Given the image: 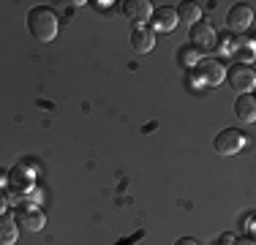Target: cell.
I'll use <instances>...</instances> for the list:
<instances>
[{"label": "cell", "mask_w": 256, "mask_h": 245, "mask_svg": "<svg viewBox=\"0 0 256 245\" xmlns=\"http://www.w3.org/2000/svg\"><path fill=\"white\" fill-rule=\"evenodd\" d=\"M20 237V224L14 216L8 212H0V245H14Z\"/></svg>", "instance_id": "cell-12"}, {"label": "cell", "mask_w": 256, "mask_h": 245, "mask_svg": "<svg viewBox=\"0 0 256 245\" xmlns=\"http://www.w3.org/2000/svg\"><path fill=\"white\" fill-rule=\"evenodd\" d=\"M14 218H16V224H22L28 232H41V229H44V224H46L44 212H41L38 207H20Z\"/></svg>", "instance_id": "cell-8"}, {"label": "cell", "mask_w": 256, "mask_h": 245, "mask_svg": "<svg viewBox=\"0 0 256 245\" xmlns=\"http://www.w3.org/2000/svg\"><path fill=\"white\" fill-rule=\"evenodd\" d=\"M3 204H6V202H3V194H0V212H3Z\"/></svg>", "instance_id": "cell-21"}, {"label": "cell", "mask_w": 256, "mask_h": 245, "mask_svg": "<svg viewBox=\"0 0 256 245\" xmlns=\"http://www.w3.org/2000/svg\"><path fill=\"white\" fill-rule=\"evenodd\" d=\"M229 52H234L237 63H242V66H251V63H254V58H256V52H254V41H251V38H237L234 44H232Z\"/></svg>", "instance_id": "cell-14"}, {"label": "cell", "mask_w": 256, "mask_h": 245, "mask_svg": "<svg viewBox=\"0 0 256 245\" xmlns=\"http://www.w3.org/2000/svg\"><path fill=\"white\" fill-rule=\"evenodd\" d=\"M178 60H180L182 66H188V68H191V66L196 68V63H199V52H196V49H194L191 44H186V46H180Z\"/></svg>", "instance_id": "cell-16"}, {"label": "cell", "mask_w": 256, "mask_h": 245, "mask_svg": "<svg viewBox=\"0 0 256 245\" xmlns=\"http://www.w3.org/2000/svg\"><path fill=\"white\" fill-rule=\"evenodd\" d=\"M234 114H237L242 122H254V118H256V98H254L251 93L237 96V101H234Z\"/></svg>", "instance_id": "cell-13"}, {"label": "cell", "mask_w": 256, "mask_h": 245, "mask_svg": "<svg viewBox=\"0 0 256 245\" xmlns=\"http://www.w3.org/2000/svg\"><path fill=\"white\" fill-rule=\"evenodd\" d=\"M153 24H150V30H158V33H169V30H174V24H178V14H174V8H169V6H161V8H156L153 14Z\"/></svg>", "instance_id": "cell-9"}, {"label": "cell", "mask_w": 256, "mask_h": 245, "mask_svg": "<svg viewBox=\"0 0 256 245\" xmlns=\"http://www.w3.org/2000/svg\"><path fill=\"white\" fill-rule=\"evenodd\" d=\"M232 245H254V240L251 237H234V242Z\"/></svg>", "instance_id": "cell-17"}, {"label": "cell", "mask_w": 256, "mask_h": 245, "mask_svg": "<svg viewBox=\"0 0 256 245\" xmlns=\"http://www.w3.org/2000/svg\"><path fill=\"white\" fill-rule=\"evenodd\" d=\"M246 147V134L237 131V128H224V131H218V136L212 139V150L218 152V156H237V152Z\"/></svg>", "instance_id": "cell-2"}, {"label": "cell", "mask_w": 256, "mask_h": 245, "mask_svg": "<svg viewBox=\"0 0 256 245\" xmlns=\"http://www.w3.org/2000/svg\"><path fill=\"white\" fill-rule=\"evenodd\" d=\"M123 14L128 20L144 24V20H150V14H153V6L148 0H128V3H123Z\"/></svg>", "instance_id": "cell-10"}, {"label": "cell", "mask_w": 256, "mask_h": 245, "mask_svg": "<svg viewBox=\"0 0 256 245\" xmlns=\"http://www.w3.org/2000/svg\"><path fill=\"white\" fill-rule=\"evenodd\" d=\"M174 245H199V242L194 240V237H180V240L174 242Z\"/></svg>", "instance_id": "cell-18"}, {"label": "cell", "mask_w": 256, "mask_h": 245, "mask_svg": "<svg viewBox=\"0 0 256 245\" xmlns=\"http://www.w3.org/2000/svg\"><path fill=\"white\" fill-rule=\"evenodd\" d=\"M221 242H224V245H232V242H234V237H232V234H224Z\"/></svg>", "instance_id": "cell-20"}, {"label": "cell", "mask_w": 256, "mask_h": 245, "mask_svg": "<svg viewBox=\"0 0 256 245\" xmlns=\"http://www.w3.org/2000/svg\"><path fill=\"white\" fill-rule=\"evenodd\" d=\"M131 49L136 54H148L156 49V33L150 30V24H136V28H131Z\"/></svg>", "instance_id": "cell-6"}, {"label": "cell", "mask_w": 256, "mask_h": 245, "mask_svg": "<svg viewBox=\"0 0 256 245\" xmlns=\"http://www.w3.org/2000/svg\"><path fill=\"white\" fill-rule=\"evenodd\" d=\"M254 22V3H234L226 14V28L232 33H242Z\"/></svg>", "instance_id": "cell-4"}, {"label": "cell", "mask_w": 256, "mask_h": 245, "mask_svg": "<svg viewBox=\"0 0 256 245\" xmlns=\"http://www.w3.org/2000/svg\"><path fill=\"white\" fill-rule=\"evenodd\" d=\"M224 79H226L229 88H232V90H237L240 96L251 93L254 84H256V74L251 71V66H242V63H234V66H232Z\"/></svg>", "instance_id": "cell-3"}, {"label": "cell", "mask_w": 256, "mask_h": 245, "mask_svg": "<svg viewBox=\"0 0 256 245\" xmlns=\"http://www.w3.org/2000/svg\"><path fill=\"white\" fill-rule=\"evenodd\" d=\"M246 229L254 232V212H248V216H246Z\"/></svg>", "instance_id": "cell-19"}, {"label": "cell", "mask_w": 256, "mask_h": 245, "mask_svg": "<svg viewBox=\"0 0 256 245\" xmlns=\"http://www.w3.org/2000/svg\"><path fill=\"white\" fill-rule=\"evenodd\" d=\"M188 38H191V46L196 49V52H207V49L216 46V30H212L210 22H202V20H199L196 24H191V33H188Z\"/></svg>", "instance_id": "cell-5"}, {"label": "cell", "mask_w": 256, "mask_h": 245, "mask_svg": "<svg viewBox=\"0 0 256 245\" xmlns=\"http://www.w3.org/2000/svg\"><path fill=\"white\" fill-rule=\"evenodd\" d=\"M174 14H178V22L196 24V22H199V16H202V6H196V3H180Z\"/></svg>", "instance_id": "cell-15"}, {"label": "cell", "mask_w": 256, "mask_h": 245, "mask_svg": "<svg viewBox=\"0 0 256 245\" xmlns=\"http://www.w3.org/2000/svg\"><path fill=\"white\" fill-rule=\"evenodd\" d=\"M28 30L36 41L41 44H50V41L58 36V16L54 11L44 8V6H36V8L28 11Z\"/></svg>", "instance_id": "cell-1"}, {"label": "cell", "mask_w": 256, "mask_h": 245, "mask_svg": "<svg viewBox=\"0 0 256 245\" xmlns=\"http://www.w3.org/2000/svg\"><path fill=\"white\" fill-rule=\"evenodd\" d=\"M8 188L14 194H28L30 188H33V177H30V172L28 169H22V166H14L8 172Z\"/></svg>", "instance_id": "cell-11"}, {"label": "cell", "mask_w": 256, "mask_h": 245, "mask_svg": "<svg viewBox=\"0 0 256 245\" xmlns=\"http://www.w3.org/2000/svg\"><path fill=\"white\" fill-rule=\"evenodd\" d=\"M196 76L202 84H221L224 76H226V68H224L218 60H199L196 63Z\"/></svg>", "instance_id": "cell-7"}]
</instances>
